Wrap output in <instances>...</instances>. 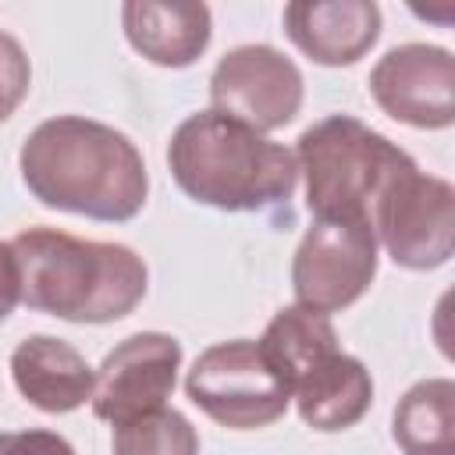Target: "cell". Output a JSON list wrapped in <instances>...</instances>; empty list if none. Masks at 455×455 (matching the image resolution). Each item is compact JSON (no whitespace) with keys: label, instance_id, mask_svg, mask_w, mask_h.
<instances>
[{"label":"cell","instance_id":"obj_7","mask_svg":"<svg viewBox=\"0 0 455 455\" xmlns=\"http://www.w3.org/2000/svg\"><path fill=\"white\" fill-rule=\"evenodd\" d=\"M377 277V235L359 220H313L291 256V291L299 306L338 313Z\"/></svg>","mask_w":455,"mask_h":455},{"label":"cell","instance_id":"obj_11","mask_svg":"<svg viewBox=\"0 0 455 455\" xmlns=\"http://www.w3.org/2000/svg\"><path fill=\"white\" fill-rule=\"evenodd\" d=\"M281 21L288 39L323 68L355 64L380 39V7L373 0H295Z\"/></svg>","mask_w":455,"mask_h":455},{"label":"cell","instance_id":"obj_15","mask_svg":"<svg viewBox=\"0 0 455 455\" xmlns=\"http://www.w3.org/2000/svg\"><path fill=\"white\" fill-rule=\"evenodd\" d=\"M391 437L402 455H455V384L448 377L412 384L395 405Z\"/></svg>","mask_w":455,"mask_h":455},{"label":"cell","instance_id":"obj_18","mask_svg":"<svg viewBox=\"0 0 455 455\" xmlns=\"http://www.w3.org/2000/svg\"><path fill=\"white\" fill-rule=\"evenodd\" d=\"M32 85V64L25 46L0 28V124L21 107V100L28 96Z\"/></svg>","mask_w":455,"mask_h":455},{"label":"cell","instance_id":"obj_2","mask_svg":"<svg viewBox=\"0 0 455 455\" xmlns=\"http://www.w3.org/2000/svg\"><path fill=\"white\" fill-rule=\"evenodd\" d=\"M21 302L68 323L128 316L149 288L146 259L121 242L75 238L57 228H25L11 238Z\"/></svg>","mask_w":455,"mask_h":455},{"label":"cell","instance_id":"obj_20","mask_svg":"<svg viewBox=\"0 0 455 455\" xmlns=\"http://www.w3.org/2000/svg\"><path fill=\"white\" fill-rule=\"evenodd\" d=\"M21 302V281H18V263L11 252V242H0V323L14 313Z\"/></svg>","mask_w":455,"mask_h":455},{"label":"cell","instance_id":"obj_16","mask_svg":"<svg viewBox=\"0 0 455 455\" xmlns=\"http://www.w3.org/2000/svg\"><path fill=\"white\" fill-rule=\"evenodd\" d=\"M259 348L267 352L274 370L288 380V387H295L299 377H306L316 363L338 352V334L323 313L295 302L274 313V320L259 338Z\"/></svg>","mask_w":455,"mask_h":455},{"label":"cell","instance_id":"obj_6","mask_svg":"<svg viewBox=\"0 0 455 455\" xmlns=\"http://www.w3.org/2000/svg\"><path fill=\"white\" fill-rule=\"evenodd\" d=\"M373 235L405 270H437L455 249V188L423 174L416 160L398 171L373 206Z\"/></svg>","mask_w":455,"mask_h":455},{"label":"cell","instance_id":"obj_1","mask_svg":"<svg viewBox=\"0 0 455 455\" xmlns=\"http://www.w3.org/2000/svg\"><path fill=\"white\" fill-rule=\"evenodd\" d=\"M25 188L50 210L124 224L149 196L139 146L92 117L60 114L28 132L18 153Z\"/></svg>","mask_w":455,"mask_h":455},{"label":"cell","instance_id":"obj_10","mask_svg":"<svg viewBox=\"0 0 455 455\" xmlns=\"http://www.w3.org/2000/svg\"><path fill=\"white\" fill-rule=\"evenodd\" d=\"M377 107L412 128H451L455 121V57L434 43L391 46L370 71Z\"/></svg>","mask_w":455,"mask_h":455},{"label":"cell","instance_id":"obj_8","mask_svg":"<svg viewBox=\"0 0 455 455\" xmlns=\"http://www.w3.org/2000/svg\"><path fill=\"white\" fill-rule=\"evenodd\" d=\"M210 110L267 135L302 110V71L267 43L228 50L210 75Z\"/></svg>","mask_w":455,"mask_h":455},{"label":"cell","instance_id":"obj_3","mask_svg":"<svg viewBox=\"0 0 455 455\" xmlns=\"http://www.w3.org/2000/svg\"><path fill=\"white\" fill-rule=\"evenodd\" d=\"M167 167L188 199L228 213L288 203L299 185V164L288 146L217 110L188 114L174 128Z\"/></svg>","mask_w":455,"mask_h":455},{"label":"cell","instance_id":"obj_19","mask_svg":"<svg viewBox=\"0 0 455 455\" xmlns=\"http://www.w3.org/2000/svg\"><path fill=\"white\" fill-rule=\"evenodd\" d=\"M0 455H75L57 430H0Z\"/></svg>","mask_w":455,"mask_h":455},{"label":"cell","instance_id":"obj_12","mask_svg":"<svg viewBox=\"0 0 455 455\" xmlns=\"http://www.w3.org/2000/svg\"><path fill=\"white\" fill-rule=\"evenodd\" d=\"M11 377L18 395L50 416L85 405L96 384L85 355L53 334H28L25 341H18L11 352Z\"/></svg>","mask_w":455,"mask_h":455},{"label":"cell","instance_id":"obj_13","mask_svg":"<svg viewBox=\"0 0 455 455\" xmlns=\"http://www.w3.org/2000/svg\"><path fill=\"white\" fill-rule=\"evenodd\" d=\"M121 28L135 53L160 68H188L210 46L213 18L206 4H156L128 0L121 7Z\"/></svg>","mask_w":455,"mask_h":455},{"label":"cell","instance_id":"obj_5","mask_svg":"<svg viewBox=\"0 0 455 455\" xmlns=\"http://www.w3.org/2000/svg\"><path fill=\"white\" fill-rule=\"evenodd\" d=\"M185 395L228 430H259L291 405L288 380L274 370L259 341L235 338L203 348L185 377Z\"/></svg>","mask_w":455,"mask_h":455},{"label":"cell","instance_id":"obj_17","mask_svg":"<svg viewBox=\"0 0 455 455\" xmlns=\"http://www.w3.org/2000/svg\"><path fill=\"white\" fill-rule=\"evenodd\" d=\"M114 455H199V434L178 409H153L114 427Z\"/></svg>","mask_w":455,"mask_h":455},{"label":"cell","instance_id":"obj_9","mask_svg":"<svg viewBox=\"0 0 455 455\" xmlns=\"http://www.w3.org/2000/svg\"><path fill=\"white\" fill-rule=\"evenodd\" d=\"M181 370V341L164 331H139L114 345L92 384V412L107 423H124L164 409Z\"/></svg>","mask_w":455,"mask_h":455},{"label":"cell","instance_id":"obj_14","mask_svg":"<svg viewBox=\"0 0 455 455\" xmlns=\"http://www.w3.org/2000/svg\"><path fill=\"white\" fill-rule=\"evenodd\" d=\"M291 402L306 427L320 434H338L355 427L370 412L373 377L355 355L338 348L334 355L316 363L306 377H299V384L291 387Z\"/></svg>","mask_w":455,"mask_h":455},{"label":"cell","instance_id":"obj_4","mask_svg":"<svg viewBox=\"0 0 455 455\" xmlns=\"http://www.w3.org/2000/svg\"><path fill=\"white\" fill-rule=\"evenodd\" d=\"M295 164L299 174H306V206L313 220L370 224L380 192L412 156L359 117L331 114L299 135Z\"/></svg>","mask_w":455,"mask_h":455}]
</instances>
